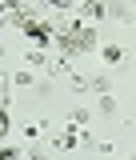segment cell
Here are the masks:
<instances>
[{
  "instance_id": "6da1fadb",
  "label": "cell",
  "mask_w": 136,
  "mask_h": 160,
  "mask_svg": "<svg viewBox=\"0 0 136 160\" xmlns=\"http://www.w3.org/2000/svg\"><path fill=\"white\" fill-rule=\"evenodd\" d=\"M60 44H64L68 52H88V48H96V32L84 28V24H72V28L60 36Z\"/></svg>"
},
{
  "instance_id": "7a4b0ae2",
  "label": "cell",
  "mask_w": 136,
  "mask_h": 160,
  "mask_svg": "<svg viewBox=\"0 0 136 160\" xmlns=\"http://www.w3.org/2000/svg\"><path fill=\"white\" fill-rule=\"evenodd\" d=\"M16 24L28 32V36L36 40V44H48V36H52V28L48 24H40V20H28V16H16Z\"/></svg>"
},
{
  "instance_id": "3957f363",
  "label": "cell",
  "mask_w": 136,
  "mask_h": 160,
  "mask_svg": "<svg viewBox=\"0 0 136 160\" xmlns=\"http://www.w3.org/2000/svg\"><path fill=\"white\" fill-rule=\"evenodd\" d=\"M100 112H104V116H108V112H116V100H112V96H104V100H100Z\"/></svg>"
},
{
  "instance_id": "277c9868",
  "label": "cell",
  "mask_w": 136,
  "mask_h": 160,
  "mask_svg": "<svg viewBox=\"0 0 136 160\" xmlns=\"http://www.w3.org/2000/svg\"><path fill=\"white\" fill-rule=\"evenodd\" d=\"M104 60H108V64H112V60H120V48H116V44H108V48H104Z\"/></svg>"
},
{
  "instance_id": "5b68a950",
  "label": "cell",
  "mask_w": 136,
  "mask_h": 160,
  "mask_svg": "<svg viewBox=\"0 0 136 160\" xmlns=\"http://www.w3.org/2000/svg\"><path fill=\"white\" fill-rule=\"evenodd\" d=\"M52 4H68V0H52Z\"/></svg>"
},
{
  "instance_id": "8992f818",
  "label": "cell",
  "mask_w": 136,
  "mask_h": 160,
  "mask_svg": "<svg viewBox=\"0 0 136 160\" xmlns=\"http://www.w3.org/2000/svg\"><path fill=\"white\" fill-rule=\"evenodd\" d=\"M132 160H136V156H132Z\"/></svg>"
}]
</instances>
